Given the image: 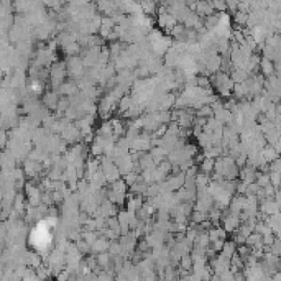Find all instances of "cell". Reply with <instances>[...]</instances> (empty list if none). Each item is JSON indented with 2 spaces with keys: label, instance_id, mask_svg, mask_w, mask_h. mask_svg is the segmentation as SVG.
<instances>
[{
  "label": "cell",
  "instance_id": "9c48e42d",
  "mask_svg": "<svg viewBox=\"0 0 281 281\" xmlns=\"http://www.w3.org/2000/svg\"><path fill=\"white\" fill-rule=\"evenodd\" d=\"M147 187H148V184L147 182H143L142 179L140 181H137L135 182L133 186H130V194L132 196H145V193H147Z\"/></svg>",
  "mask_w": 281,
  "mask_h": 281
},
{
  "label": "cell",
  "instance_id": "277c9868",
  "mask_svg": "<svg viewBox=\"0 0 281 281\" xmlns=\"http://www.w3.org/2000/svg\"><path fill=\"white\" fill-rule=\"evenodd\" d=\"M96 137H101L104 140H112V137H114V130H112V125L109 120H104L102 124L97 127V132L94 133Z\"/></svg>",
  "mask_w": 281,
  "mask_h": 281
},
{
  "label": "cell",
  "instance_id": "30bf717a",
  "mask_svg": "<svg viewBox=\"0 0 281 281\" xmlns=\"http://www.w3.org/2000/svg\"><path fill=\"white\" fill-rule=\"evenodd\" d=\"M122 181L125 182V186L130 187V186H133L137 181H140V175H138L137 171H132V173H128V175H124V178H122Z\"/></svg>",
  "mask_w": 281,
  "mask_h": 281
},
{
  "label": "cell",
  "instance_id": "6da1fadb",
  "mask_svg": "<svg viewBox=\"0 0 281 281\" xmlns=\"http://www.w3.org/2000/svg\"><path fill=\"white\" fill-rule=\"evenodd\" d=\"M61 140L66 142V145L71 143V147H73V145H76V143H81L82 135H81V132H79V128L76 127V125L69 124L68 127L64 128V132L61 133Z\"/></svg>",
  "mask_w": 281,
  "mask_h": 281
},
{
  "label": "cell",
  "instance_id": "4fadbf2b",
  "mask_svg": "<svg viewBox=\"0 0 281 281\" xmlns=\"http://www.w3.org/2000/svg\"><path fill=\"white\" fill-rule=\"evenodd\" d=\"M196 145H199L201 148L205 150V148H209V147H212V143H210V135L207 133H201L199 137H198V143Z\"/></svg>",
  "mask_w": 281,
  "mask_h": 281
},
{
  "label": "cell",
  "instance_id": "8992f818",
  "mask_svg": "<svg viewBox=\"0 0 281 281\" xmlns=\"http://www.w3.org/2000/svg\"><path fill=\"white\" fill-rule=\"evenodd\" d=\"M58 101H59V94L54 92V91L46 92L45 97H43V102L48 109H56V107H58Z\"/></svg>",
  "mask_w": 281,
  "mask_h": 281
},
{
  "label": "cell",
  "instance_id": "52a82bcc",
  "mask_svg": "<svg viewBox=\"0 0 281 281\" xmlns=\"http://www.w3.org/2000/svg\"><path fill=\"white\" fill-rule=\"evenodd\" d=\"M133 105V99L130 94H125V96H122V99L119 101V104H117V109H119L120 114H125L130 107Z\"/></svg>",
  "mask_w": 281,
  "mask_h": 281
},
{
  "label": "cell",
  "instance_id": "3957f363",
  "mask_svg": "<svg viewBox=\"0 0 281 281\" xmlns=\"http://www.w3.org/2000/svg\"><path fill=\"white\" fill-rule=\"evenodd\" d=\"M258 210L263 212L265 215H273V214H278L280 210V204L276 203L273 199H263L258 205Z\"/></svg>",
  "mask_w": 281,
  "mask_h": 281
},
{
  "label": "cell",
  "instance_id": "5b68a950",
  "mask_svg": "<svg viewBox=\"0 0 281 281\" xmlns=\"http://www.w3.org/2000/svg\"><path fill=\"white\" fill-rule=\"evenodd\" d=\"M148 154H150V158H152V160H153L154 165L158 166L161 161H165V160H166V154H168V153H166L163 148H160V147H153V148L148 152Z\"/></svg>",
  "mask_w": 281,
  "mask_h": 281
},
{
  "label": "cell",
  "instance_id": "7c38bea8",
  "mask_svg": "<svg viewBox=\"0 0 281 281\" xmlns=\"http://www.w3.org/2000/svg\"><path fill=\"white\" fill-rule=\"evenodd\" d=\"M196 117H201V119L207 120V119H210V117H214V112L209 105H204V107H201L199 110H196Z\"/></svg>",
  "mask_w": 281,
  "mask_h": 281
},
{
  "label": "cell",
  "instance_id": "ba28073f",
  "mask_svg": "<svg viewBox=\"0 0 281 281\" xmlns=\"http://www.w3.org/2000/svg\"><path fill=\"white\" fill-rule=\"evenodd\" d=\"M261 154H263L266 165L271 163V161H275V160H278V152H276V150L271 147V145H265L263 150H261Z\"/></svg>",
  "mask_w": 281,
  "mask_h": 281
},
{
  "label": "cell",
  "instance_id": "7a4b0ae2",
  "mask_svg": "<svg viewBox=\"0 0 281 281\" xmlns=\"http://www.w3.org/2000/svg\"><path fill=\"white\" fill-rule=\"evenodd\" d=\"M145 204V199L142 196H132V194H127V201H125V210H128V212H137L143 207Z\"/></svg>",
  "mask_w": 281,
  "mask_h": 281
},
{
  "label": "cell",
  "instance_id": "8fae6325",
  "mask_svg": "<svg viewBox=\"0 0 281 281\" xmlns=\"http://www.w3.org/2000/svg\"><path fill=\"white\" fill-rule=\"evenodd\" d=\"M109 189H110V191H115V193H125V194H127V189H128V187L125 186V182L122 181V178H120L119 181L112 182V184L109 186Z\"/></svg>",
  "mask_w": 281,
  "mask_h": 281
},
{
  "label": "cell",
  "instance_id": "5bb4252c",
  "mask_svg": "<svg viewBox=\"0 0 281 281\" xmlns=\"http://www.w3.org/2000/svg\"><path fill=\"white\" fill-rule=\"evenodd\" d=\"M182 266H184V268H189V266H191V258H189V256H184V258H182Z\"/></svg>",
  "mask_w": 281,
  "mask_h": 281
}]
</instances>
